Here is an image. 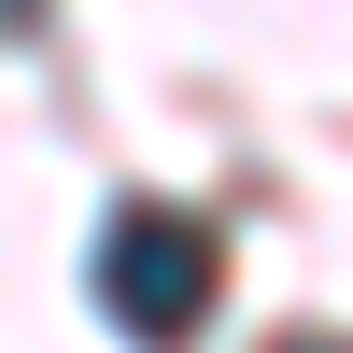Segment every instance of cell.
I'll return each instance as SVG.
<instances>
[{"label":"cell","instance_id":"obj_1","mask_svg":"<svg viewBox=\"0 0 353 353\" xmlns=\"http://www.w3.org/2000/svg\"><path fill=\"white\" fill-rule=\"evenodd\" d=\"M212 297H226V241H212L198 212L128 198V212L99 226V311H113L141 353H184L198 325H212Z\"/></svg>","mask_w":353,"mask_h":353},{"label":"cell","instance_id":"obj_2","mask_svg":"<svg viewBox=\"0 0 353 353\" xmlns=\"http://www.w3.org/2000/svg\"><path fill=\"white\" fill-rule=\"evenodd\" d=\"M269 353H353V339H311V325H297V339H269Z\"/></svg>","mask_w":353,"mask_h":353}]
</instances>
